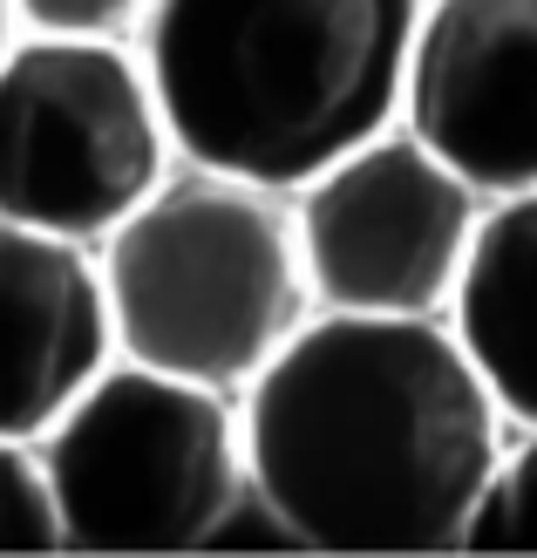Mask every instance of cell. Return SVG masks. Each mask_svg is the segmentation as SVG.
Here are the masks:
<instances>
[{
    "label": "cell",
    "instance_id": "5b68a950",
    "mask_svg": "<svg viewBox=\"0 0 537 558\" xmlns=\"http://www.w3.org/2000/svg\"><path fill=\"white\" fill-rule=\"evenodd\" d=\"M184 163L130 35H41L0 54V218L102 245Z\"/></svg>",
    "mask_w": 537,
    "mask_h": 558
},
{
    "label": "cell",
    "instance_id": "8fae6325",
    "mask_svg": "<svg viewBox=\"0 0 537 558\" xmlns=\"http://www.w3.org/2000/svg\"><path fill=\"white\" fill-rule=\"evenodd\" d=\"M469 551H537V429L511 436Z\"/></svg>",
    "mask_w": 537,
    "mask_h": 558
},
{
    "label": "cell",
    "instance_id": "9c48e42d",
    "mask_svg": "<svg viewBox=\"0 0 537 558\" xmlns=\"http://www.w3.org/2000/svg\"><path fill=\"white\" fill-rule=\"evenodd\" d=\"M449 320L497 388L503 415L517 429H537V191L490 198Z\"/></svg>",
    "mask_w": 537,
    "mask_h": 558
},
{
    "label": "cell",
    "instance_id": "277c9868",
    "mask_svg": "<svg viewBox=\"0 0 537 558\" xmlns=\"http://www.w3.org/2000/svg\"><path fill=\"white\" fill-rule=\"evenodd\" d=\"M69 551H205L252 497L245 396L117 354L41 436Z\"/></svg>",
    "mask_w": 537,
    "mask_h": 558
},
{
    "label": "cell",
    "instance_id": "8992f818",
    "mask_svg": "<svg viewBox=\"0 0 537 558\" xmlns=\"http://www.w3.org/2000/svg\"><path fill=\"white\" fill-rule=\"evenodd\" d=\"M320 306L449 314L463 293L490 191L463 178L415 123H388L293 191Z\"/></svg>",
    "mask_w": 537,
    "mask_h": 558
},
{
    "label": "cell",
    "instance_id": "7a4b0ae2",
    "mask_svg": "<svg viewBox=\"0 0 537 558\" xmlns=\"http://www.w3.org/2000/svg\"><path fill=\"white\" fill-rule=\"evenodd\" d=\"M429 0H157L144 54L184 163L300 191L402 123Z\"/></svg>",
    "mask_w": 537,
    "mask_h": 558
},
{
    "label": "cell",
    "instance_id": "4fadbf2b",
    "mask_svg": "<svg viewBox=\"0 0 537 558\" xmlns=\"http://www.w3.org/2000/svg\"><path fill=\"white\" fill-rule=\"evenodd\" d=\"M21 41V14H14V0H0V54H8Z\"/></svg>",
    "mask_w": 537,
    "mask_h": 558
},
{
    "label": "cell",
    "instance_id": "7c38bea8",
    "mask_svg": "<svg viewBox=\"0 0 537 558\" xmlns=\"http://www.w3.org/2000/svg\"><path fill=\"white\" fill-rule=\"evenodd\" d=\"M157 0H14L21 27H41V35H144Z\"/></svg>",
    "mask_w": 537,
    "mask_h": 558
},
{
    "label": "cell",
    "instance_id": "52a82bcc",
    "mask_svg": "<svg viewBox=\"0 0 537 558\" xmlns=\"http://www.w3.org/2000/svg\"><path fill=\"white\" fill-rule=\"evenodd\" d=\"M402 123L490 198L537 191V0H429Z\"/></svg>",
    "mask_w": 537,
    "mask_h": 558
},
{
    "label": "cell",
    "instance_id": "30bf717a",
    "mask_svg": "<svg viewBox=\"0 0 537 558\" xmlns=\"http://www.w3.org/2000/svg\"><path fill=\"white\" fill-rule=\"evenodd\" d=\"M0 551H69L62 497L35 436L0 429Z\"/></svg>",
    "mask_w": 537,
    "mask_h": 558
},
{
    "label": "cell",
    "instance_id": "6da1fadb",
    "mask_svg": "<svg viewBox=\"0 0 537 558\" xmlns=\"http://www.w3.org/2000/svg\"><path fill=\"white\" fill-rule=\"evenodd\" d=\"M511 436L449 314L320 306L245 388L252 484L306 551H469Z\"/></svg>",
    "mask_w": 537,
    "mask_h": 558
},
{
    "label": "cell",
    "instance_id": "3957f363",
    "mask_svg": "<svg viewBox=\"0 0 537 558\" xmlns=\"http://www.w3.org/2000/svg\"><path fill=\"white\" fill-rule=\"evenodd\" d=\"M123 354L218 388L259 381L320 314L293 191L178 163L102 239Z\"/></svg>",
    "mask_w": 537,
    "mask_h": 558
},
{
    "label": "cell",
    "instance_id": "ba28073f",
    "mask_svg": "<svg viewBox=\"0 0 537 558\" xmlns=\"http://www.w3.org/2000/svg\"><path fill=\"white\" fill-rule=\"evenodd\" d=\"M117 354L102 245L0 218V429L41 442Z\"/></svg>",
    "mask_w": 537,
    "mask_h": 558
}]
</instances>
